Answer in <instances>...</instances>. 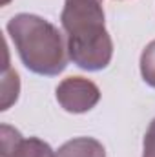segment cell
I'll use <instances>...</instances> for the list:
<instances>
[{
    "instance_id": "obj_1",
    "label": "cell",
    "mask_w": 155,
    "mask_h": 157,
    "mask_svg": "<svg viewBox=\"0 0 155 157\" xmlns=\"http://www.w3.org/2000/svg\"><path fill=\"white\" fill-rule=\"evenodd\" d=\"M70 60L86 71L108 68L113 42L106 29L102 0H66L60 15Z\"/></svg>"
},
{
    "instance_id": "obj_2",
    "label": "cell",
    "mask_w": 155,
    "mask_h": 157,
    "mask_svg": "<svg viewBox=\"0 0 155 157\" xmlns=\"http://www.w3.org/2000/svg\"><path fill=\"white\" fill-rule=\"evenodd\" d=\"M7 33L13 40L22 64L46 77L62 73L68 66V46L57 26L39 15L18 13L7 22Z\"/></svg>"
},
{
    "instance_id": "obj_3",
    "label": "cell",
    "mask_w": 155,
    "mask_h": 157,
    "mask_svg": "<svg viewBox=\"0 0 155 157\" xmlns=\"http://www.w3.org/2000/svg\"><path fill=\"white\" fill-rule=\"evenodd\" d=\"M57 101L70 113H86L100 101V90L84 77H68L57 86Z\"/></svg>"
},
{
    "instance_id": "obj_4",
    "label": "cell",
    "mask_w": 155,
    "mask_h": 157,
    "mask_svg": "<svg viewBox=\"0 0 155 157\" xmlns=\"http://www.w3.org/2000/svg\"><path fill=\"white\" fill-rule=\"evenodd\" d=\"M55 157H106V150L93 137H77L64 143Z\"/></svg>"
},
{
    "instance_id": "obj_5",
    "label": "cell",
    "mask_w": 155,
    "mask_h": 157,
    "mask_svg": "<svg viewBox=\"0 0 155 157\" xmlns=\"http://www.w3.org/2000/svg\"><path fill=\"white\" fill-rule=\"evenodd\" d=\"M15 157H55V152L42 139L29 137V139H22V143L15 152Z\"/></svg>"
},
{
    "instance_id": "obj_6",
    "label": "cell",
    "mask_w": 155,
    "mask_h": 157,
    "mask_svg": "<svg viewBox=\"0 0 155 157\" xmlns=\"http://www.w3.org/2000/svg\"><path fill=\"white\" fill-rule=\"evenodd\" d=\"M4 101H2V110H7L18 97V90H20V82H18V73L13 71L9 66H6V73H4Z\"/></svg>"
},
{
    "instance_id": "obj_7",
    "label": "cell",
    "mask_w": 155,
    "mask_h": 157,
    "mask_svg": "<svg viewBox=\"0 0 155 157\" xmlns=\"http://www.w3.org/2000/svg\"><path fill=\"white\" fill-rule=\"evenodd\" d=\"M141 75L146 84L155 88V40H152L141 55Z\"/></svg>"
},
{
    "instance_id": "obj_8",
    "label": "cell",
    "mask_w": 155,
    "mask_h": 157,
    "mask_svg": "<svg viewBox=\"0 0 155 157\" xmlns=\"http://www.w3.org/2000/svg\"><path fill=\"white\" fill-rule=\"evenodd\" d=\"M20 143H22L20 132L7 124H2V157H15V152Z\"/></svg>"
},
{
    "instance_id": "obj_9",
    "label": "cell",
    "mask_w": 155,
    "mask_h": 157,
    "mask_svg": "<svg viewBox=\"0 0 155 157\" xmlns=\"http://www.w3.org/2000/svg\"><path fill=\"white\" fill-rule=\"evenodd\" d=\"M142 157H155V119L150 122V126L146 130V135H144Z\"/></svg>"
}]
</instances>
